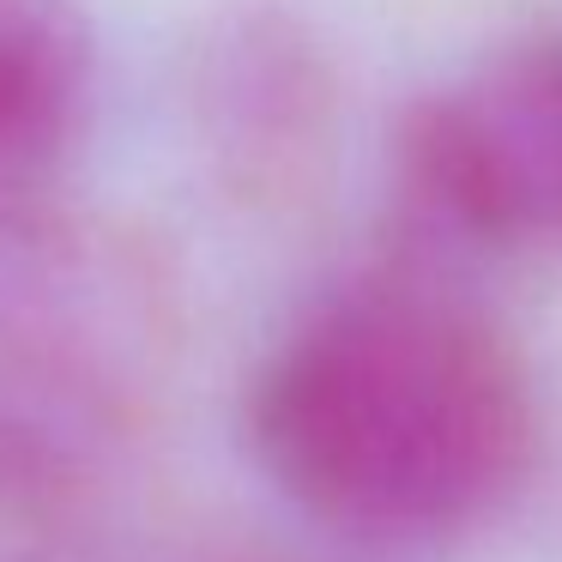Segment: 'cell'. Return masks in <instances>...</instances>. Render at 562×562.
<instances>
[{
	"instance_id": "8992f818",
	"label": "cell",
	"mask_w": 562,
	"mask_h": 562,
	"mask_svg": "<svg viewBox=\"0 0 562 562\" xmlns=\"http://www.w3.org/2000/svg\"><path fill=\"white\" fill-rule=\"evenodd\" d=\"M200 562H284V557H267V550H218V557H200Z\"/></svg>"
},
{
	"instance_id": "277c9868",
	"label": "cell",
	"mask_w": 562,
	"mask_h": 562,
	"mask_svg": "<svg viewBox=\"0 0 562 562\" xmlns=\"http://www.w3.org/2000/svg\"><path fill=\"white\" fill-rule=\"evenodd\" d=\"M194 127L212 170L243 200H291L327 170L339 74L308 19L284 7L224 13L194 49Z\"/></svg>"
},
{
	"instance_id": "5b68a950",
	"label": "cell",
	"mask_w": 562,
	"mask_h": 562,
	"mask_svg": "<svg viewBox=\"0 0 562 562\" xmlns=\"http://www.w3.org/2000/svg\"><path fill=\"white\" fill-rule=\"evenodd\" d=\"M98 115L86 0H0V218L49 206Z\"/></svg>"
},
{
	"instance_id": "3957f363",
	"label": "cell",
	"mask_w": 562,
	"mask_h": 562,
	"mask_svg": "<svg viewBox=\"0 0 562 562\" xmlns=\"http://www.w3.org/2000/svg\"><path fill=\"white\" fill-rule=\"evenodd\" d=\"M393 206L412 260L562 248V25L490 43L405 110Z\"/></svg>"
},
{
	"instance_id": "7a4b0ae2",
	"label": "cell",
	"mask_w": 562,
	"mask_h": 562,
	"mask_svg": "<svg viewBox=\"0 0 562 562\" xmlns=\"http://www.w3.org/2000/svg\"><path fill=\"white\" fill-rule=\"evenodd\" d=\"M176 363V296L110 224L0 218V538L86 520L146 448Z\"/></svg>"
},
{
	"instance_id": "6da1fadb",
	"label": "cell",
	"mask_w": 562,
	"mask_h": 562,
	"mask_svg": "<svg viewBox=\"0 0 562 562\" xmlns=\"http://www.w3.org/2000/svg\"><path fill=\"white\" fill-rule=\"evenodd\" d=\"M248 448L291 508L417 550L508 508L538 460L514 333L429 260H393L296 315L248 381Z\"/></svg>"
}]
</instances>
